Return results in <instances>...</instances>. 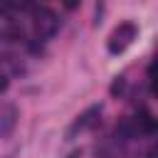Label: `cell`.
<instances>
[{"instance_id":"3","label":"cell","mask_w":158,"mask_h":158,"mask_svg":"<svg viewBox=\"0 0 158 158\" xmlns=\"http://www.w3.org/2000/svg\"><path fill=\"white\" fill-rule=\"evenodd\" d=\"M17 118H20L17 106H12V104H2L0 106V138L12 133V128L17 126Z\"/></svg>"},{"instance_id":"7","label":"cell","mask_w":158,"mask_h":158,"mask_svg":"<svg viewBox=\"0 0 158 158\" xmlns=\"http://www.w3.org/2000/svg\"><path fill=\"white\" fill-rule=\"evenodd\" d=\"M67 158H81V151H72V153H69Z\"/></svg>"},{"instance_id":"4","label":"cell","mask_w":158,"mask_h":158,"mask_svg":"<svg viewBox=\"0 0 158 158\" xmlns=\"http://www.w3.org/2000/svg\"><path fill=\"white\" fill-rule=\"evenodd\" d=\"M123 86H126V79H123V77H116V81L111 84V94H114V96H116V94H121V91H123Z\"/></svg>"},{"instance_id":"6","label":"cell","mask_w":158,"mask_h":158,"mask_svg":"<svg viewBox=\"0 0 158 158\" xmlns=\"http://www.w3.org/2000/svg\"><path fill=\"white\" fill-rule=\"evenodd\" d=\"M7 89V77H0V91Z\"/></svg>"},{"instance_id":"2","label":"cell","mask_w":158,"mask_h":158,"mask_svg":"<svg viewBox=\"0 0 158 158\" xmlns=\"http://www.w3.org/2000/svg\"><path fill=\"white\" fill-rule=\"evenodd\" d=\"M99 114H101V106L99 104H94V106H89L81 116H77V121L67 128V133H64V138L67 141H72L79 131H84V128H91V126H96V121H99Z\"/></svg>"},{"instance_id":"5","label":"cell","mask_w":158,"mask_h":158,"mask_svg":"<svg viewBox=\"0 0 158 158\" xmlns=\"http://www.w3.org/2000/svg\"><path fill=\"white\" fill-rule=\"evenodd\" d=\"M77 2H79V0H64V7L72 10V7H77Z\"/></svg>"},{"instance_id":"1","label":"cell","mask_w":158,"mask_h":158,"mask_svg":"<svg viewBox=\"0 0 158 158\" xmlns=\"http://www.w3.org/2000/svg\"><path fill=\"white\" fill-rule=\"evenodd\" d=\"M136 37H138V25L131 22V20H123V22L111 32V37H109V52H111V54H121Z\"/></svg>"}]
</instances>
